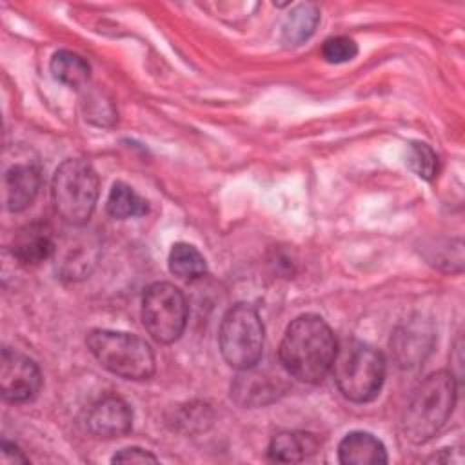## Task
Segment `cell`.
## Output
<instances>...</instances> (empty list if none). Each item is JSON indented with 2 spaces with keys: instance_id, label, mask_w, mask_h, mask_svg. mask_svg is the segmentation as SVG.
I'll list each match as a JSON object with an SVG mask.
<instances>
[{
  "instance_id": "obj_1",
  "label": "cell",
  "mask_w": 465,
  "mask_h": 465,
  "mask_svg": "<svg viewBox=\"0 0 465 465\" xmlns=\"http://www.w3.org/2000/svg\"><path fill=\"white\" fill-rule=\"evenodd\" d=\"M336 351V338L327 322L318 314H302L287 325L278 358L289 376L318 383L331 371Z\"/></svg>"
},
{
  "instance_id": "obj_2",
  "label": "cell",
  "mask_w": 465,
  "mask_h": 465,
  "mask_svg": "<svg viewBox=\"0 0 465 465\" xmlns=\"http://www.w3.org/2000/svg\"><path fill=\"white\" fill-rule=\"evenodd\" d=\"M456 378L449 371L429 374L412 392L403 412V434L414 443H427L447 423L456 405Z\"/></svg>"
},
{
  "instance_id": "obj_3",
  "label": "cell",
  "mask_w": 465,
  "mask_h": 465,
  "mask_svg": "<svg viewBox=\"0 0 465 465\" xmlns=\"http://www.w3.org/2000/svg\"><path fill=\"white\" fill-rule=\"evenodd\" d=\"M331 371L340 392L347 400L367 403L381 391L385 380V358L372 345L351 340L336 351Z\"/></svg>"
},
{
  "instance_id": "obj_4",
  "label": "cell",
  "mask_w": 465,
  "mask_h": 465,
  "mask_svg": "<svg viewBox=\"0 0 465 465\" xmlns=\"http://www.w3.org/2000/svg\"><path fill=\"white\" fill-rule=\"evenodd\" d=\"M51 198L56 214L71 227H82L93 214L98 200V174L82 158L60 163L53 176Z\"/></svg>"
},
{
  "instance_id": "obj_5",
  "label": "cell",
  "mask_w": 465,
  "mask_h": 465,
  "mask_svg": "<svg viewBox=\"0 0 465 465\" xmlns=\"http://www.w3.org/2000/svg\"><path fill=\"white\" fill-rule=\"evenodd\" d=\"M85 343L96 361L125 380H147L154 372V354L145 340L120 331L93 329Z\"/></svg>"
},
{
  "instance_id": "obj_6",
  "label": "cell",
  "mask_w": 465,
  "mask_h": 465,
  "mask_svg": "<svg viewBox=\"0 0 465 465\" xmlns=\"http://www.w3.org/2000/svg\"><path fill=\"white\" fill-rule=\"evenodd\" d=\"M218 343L231 367L238 371L256 367L263 352V323L258 311L249 303L232 305L220 323Z\"/></svg>"
},
{
  "instance_id": "obj_7",
  "label": "cell",
  "mask_w": 465,
  "mask_h": 465,
  "mask_svg": "<svg viewBox=\"0 0 465 465\" xmlns=\"http://www.w3.org/2000/svg\"><path fill=\"white\" fill-rule=\"evenodd\" d=\"M142 322L154 341L163 345L176 341L187 323L183 292L169 282L149 285L142 298Z\"/></svg>"
},
{
  "instance_id": "obj_8",
  "label": "cell",
  "mask_w": 465,
  "mask_h": 465,
  "mask_svg": "<svg viewBox=\"0 0 465 465\" xmlns=\"http://www.w3.org/2000/svg\"><path fill=\"white\" fill-rule=\"evenodd\" d=\"M42 387V374L35 360L13 351L2 349L0 358V392L5 401L24 403L33 400Z\"/></svg>"
},
{
  "instance_id": "obj_9",
  "label": "cell",
  "mask_w": 465,
  "mask_h": 465,
  "mask_svg": "<svg viewBox=\"0 0 465 465\" xmlns=\"http://www.w3.org/2000/svg\"><path fill=\"white\" fill-rule=\"evenodd\" d=\"M133 409L114 394L98 400L87 412V429L98 438H118L131 430Z\"/></svg>"
},
{
  "instance_id": "obj_10",
  "label": "cell",
  "mask_w": 465,
  "mask_h": 465,
  "mask_svg": "<svg viewBox=\"0 0 465 465\" xmlns=\"http://www.w3.org/2000/svg\"><path fill=\"white\" fill-rule=\"evenodd\" d=\"M56 269L64 278L78 280L91 272L96 263L98 245L93 236L71 234L62 243H56Z\"/></svg>"
},
{
  "instance_id": "obj_11",
  "label": "cell",
  "mask_w": 465,
  "mask_h": 465,
  "mask_svg": "<svg viewBox=\"0 0 465 465\" xmlns=\"http://www.w3.org/2000/svg\"><path fill=\"white\" fill-rule=\"evenodd\" d=\"M40 169L33 163H15L4 174V198L11 213L27 209L40 189Z\"/></svg>"
},
{
  "instance_id": "obj_12",
  "label": "cell",
  "mask_w": 465,
  "mask_h": 465,
  "mask_svg": "<svg viewBox=\"0 0 465 465\" xmlns=\"http://www.w3.org/2000/svg\"><path fill=\"white\" fill-rule=\"evenodd\" d=\"M282 381L278 376H267L254 367L240 371L231 387V396L243 407H258L276 400Z\"/></svg>"
},
{
  "instance_id": "obj_13",
  "label": "cell",
  "mask_w": 465,
  "mask_h": 465,
  "mask_svg": "<svg viewBox=\"0 0 465 465\" xmlns=\"http://www.w3.org/2000/svg\"><path fill=\"white\" fill-rule=\"evenodd\" d=\"M338 460L343 465H381L387 463V450L374 434L352 430L340 441Z\"/></svg>"
},
{
  "instance_id": "obj_14",
  "label": "cell",
  "mask_w": 465,
  "mask_h": 465,
  "mask_svg": "<svg viewBox=\"0 0 465 465\" xmlns=\"http://www.w3.org/2000/svg\"><path fill=\"white\" fill-rule=\"evenodd\" d=\"M432 338L434 334L427 323L411 322L409 325L401 327L391 340V345L400 365L412 367L420 360H423L425 352L430 351Z\"/></svg>"
},
{
  "instance_id": "obj_15",
  "label": "cell",
  "mask_w": 465,
  "mask_h": 465,
  "mask_svg": "<svg viewBox=\"0 0 465 465\" xmlns=\"http://www.w3.org/2000/svg\"><path fill=\"white\" fill-rule=\"evenodd\" d=\"M11 251L22 265H38L54 254L56 242L47 227L29 225L16 234Z\"/></svg>"
},
{
  "instance_id": "obj_16",
  "label": "cell",
  "mask_w": 465,
  "mask_h": 465,
  "mask_svg": "<svg viewBox=\"0 0 465 465\" xmlns=\"http://www.w3.org/2000/svg\"><path fill=\"white\" fill-rule=\"evenodd\" d=\"M318 438L311 432H278L272 436L267 454L272 461L280 463H298L318 450Z\"/></svg>"
},
{
  "instance_id": "obj_17",
  "label": "cell",
  "mask_w": 465,
  "mask_h": 465,
  "mask_svg": "<svg viewBox=\"0 0 465 465\" xmlns=\"http://www.w3.org/2000/svg\"><path fill=\"white\" fill-rule=\"evenodd\" d=\"M320 22V11L314 4H298L283 20L282 42L285 45H300L316 29Z\"/></svg>"
},
{
  "instance_id": "obj_18",
  "label": "cell",
  "mask_w": 465,
  "mask_h": 465,
  "mask_svg": "<svg viewBox=\"0 0 465 465\" xmlns=\"http://www.w3.org/2000/svg\"><path fill=\"white\" fill-rule=\"evenodd\" d=\"M51 73L54 76V80H58L60 84L78 89L84 84H87L89 74H91V67L89 64L84 60V56L67 51V49H60L53 54L51 58Z\"/></svg>"
},
{
  "instance_id": "obj_19",
  "label": "cell",
  "mask_w": 465,
  "mask_h": 465,
  "mask_svg": "<svg viewBox=\"0 0 465 465\" xmlns=\"http://www.w3.org/2000/svg\"><path fill=\"white\" fill-rule=\"evenodd\" d=\"M105 209L109 216L116 220H125L143 216L149 211V205L147 200L142 198L133 187H129L124 182H116L107 196Z\"/></svg>"
},
{
  "instance_id": "obj_20",
  "label": "cell",
  "mask_w": 465,
  "mask_h": 465,
  "mask_svg": "<svg viewBox=\"0 0 465 465\" xmlns=\"http://www.w3.org/2000/svg\"><path fill=\"white\" fill-rule=\"evenodd\" d=\"M169 269L174 276L193 282L200 280L207 272V263L202 252L185 242H178L173 245L169 252Z\"/></svg>"
},
{
  "instance_id": "obj_21",
  "label": "cell",
  "mask_w": 465,
  "mask_h": 465,
  "mask_svg": "<svg viewBox=\"0 0 465 465\" xmlns=\"http://www.w3.org/2000/svg\"><path fill=\"white\" fill-rule=\"evenodd\" d=\"M407 163L423 180H432L438 173V156L430 149V145L423 142L409 143Z\"/></svg>"
},
{
  "instance_id": "obj_22",
  "label": "cell",
  "mask_w": 465,
  "mask_h": 465,
  "mask_svg": "<svg viewBox=\"0 0 465 465\" xmlns=\"http://www.w3.org/2000/svg\"><path fill=\"white\" fill-rule=\"evenodd\" d=\"M358 54V45L349 36H331L322 45V56L329 64H343Z\"/></svg>"
},
{
  "instance_id": "obj_23",
  "label": "cell",
  "mask_w": 465,
  "mask_h": 465,
  "mask_svg": "<svg viewBox=\"0 0 465 465\" xmlns=\"http://www.w3.org/2000/svg\"><path fill=\"white\" fill-rule=\"evenodd\" d=\"M158 458L145 449L127 447L113 456V463H156Z\"/></svg>"
},
{
  "instance_id": "obj_24",
  "label": "cell",
  "mask_w": 465,
  "mask_h": 465,
  "mask_svg": "<svg viewBox=\"0 0 465 465\" xmlns=\"http://www.w3.org/2000/svg\"><path fill=\"white\" fill-rule=\"evenodd\" d=\"M0 460L4 465H16V463H27L29 460L24 456V452L11 441H2V450H0Z\"/></svg>"
}]
</instances>
